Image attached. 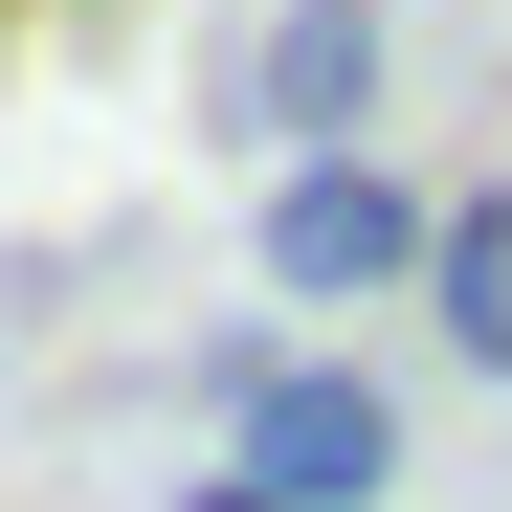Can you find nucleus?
I'll use <instances>...</instances> for the list:
<instances>
[{"instance_id": "f257e3e1", "label": "nucleus", "mask_w": 512, "mask_h": 512, "mask_svg": "<svg viewBox=\"0 0 512 512\" xmlns=\"http://www.w3.org/2000/svg\"><path fill=\"white\" fill-rule=\"evenodd\" d=\"M423 245H446V201H423L379 134H357V156H268V290H290V312H379V290H423Z\"/></svg>"}, {"instance_id": "f03ea898", "label": "nucleus", "mask_w": 512, "mask_h": 512, "mask_svg": "<svg viewBox=\"0 0 512 512\" xmlns=\"http://www.w3.org/2000/svg\"><path fill=\"white\" fill-rule=\"evenodd\" d=\"M223 446L268 468L290 512H379V490H401V379H357V357H290L268 401L223 423Z\"/></svg>"}, {"instance_id": "7ed1b4c3", "label": "nucleus", "mask_w": 512, "mask_h": 512, "mask_svg": "<svg viewBox=\"0 0 512 512\" xmlns=\"http://www.w3.org/2000/svg\"><path fill=\"white\" fill-rule=\"evenodd\" d=\"M379 90H401V23H379V0H290V23L245 45V134H268V156H357Z\"/></svg>"}, {"instance_id": "20e7f679", "label": "nucleus", "mask_w": 512, "mask_h": 512, "mask_svg": "<svg viewBox=\"0 0 512 512\" xmlns=\"http://www.w3.org/2000/svg\"><path fill=\"white\" fill-rule=\"evenodd\" d=\"M423 334H446L468 379H512V201H446V245H423Z\"/></svg>"}, {"instance_id": "39448f33", "label": "nucleus", "mask_w": 512, "mask_h": 512, "mask_svg": "<svg viewBox=\"0 0 512 512\" xmlns=\"http://www.w3.org/2000/svg\"><path fill=\"white\" fill-rule=\"evenodd\" d=\"M179 512H290V490H268V468H245V446H223V468H201V490H179Z\"/></svg>"}]
</instances>
